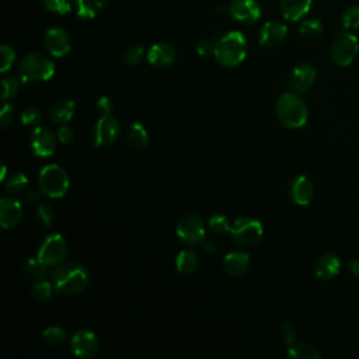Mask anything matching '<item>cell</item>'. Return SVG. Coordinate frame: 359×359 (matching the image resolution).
I'll list each match as a JSON object with an SVG mask.
<instances>
[{
    "label": "cell",
    "mask_w": 359,
    "mask_h": 359,
    "mask_svg": "<svg viewBox=\"0 0 359 359\" xmlns=\"http://www.w3.org/2000/svg\"><path fill=\"white\" fill-rule=\"evenodd\" d=\"M90 282L89 271L79 262H66L57 267L52 274V283L61 295H78Z\"/></svg>",
    "instance_id": "1"
},
{
    "label": "cell",
    "mask_w": 359,
    "mask_h": 359,
    "mask_svg": "<svg viewBox=\"0 0 359 359\" xmlns=\"http://www.w3.org/2000/svg\"><path fill=\"white\" fill-rule=\"evenodd\" d=\"M276 117L283 127L297 129L306 125L309 110L299 94L283 93L276 101Z\"/></svg>",
    "instance_id": "2"
},
{
    "label": "cell",
    "mask_w": 359,
    "mask_h": 359,
    "mask_svg": "<svg viewBox=\"0 0 359 359\" xmlns=\"http://www.w3.org/2000/svg\"><path fill=\"white\" fill-rule=\"evenodd\" d=\"M216 61L225 68L240 65L247 57V41L240 31H230L216 41Z\"/></svg>",
    "instance_id": "3"
},
{
    "label": "cell",
    "mask_w": 359,
    "mask_h": 359,
    "mask_svg": "<svg viewBox=\"0 0 359 359\" xmlns=\"http://www.w3.org/2000/svg\"><path fill=\"white\" fill-rule=\"evenodd\" d=\"M19 75L23 83L48 82L55 75V65L48 57L40 52H31L23 58L19 66Z\"/></svg>",
    "instance_id": "4"
},
{
    "label": "cell",
    "mask_w": 359,
    "mask_h": 359,
    "mask_svg": "<svg viewBox=\"0 0 359 359\" xmlns=\"http://www.w3.org/2000/svg\"><path fill=\"white\" fill-rule=\"evenodd\" d=\"M40 190L50 198L64 197L71 187V178L66 170L58 164H47L40 171Z\"/></svg>",
    "instance_id": "5"
},
{
    "label": "cell",
    "mask_w": 359,
    "mask_h": 359,
    "mask_svg": "<svg viewBox=\"0 0 359 359\" xmlns=\"http://www.w3.org/2000/svg\"><path fill=\"white\" fill-rule=\"evenodd\" d=\"M68 255V241L59 233L50 234L41 244L37 258L47 267H59Z\"/></svg>",
    "instance_id": "6"
},
{
    "label": "cell",
    "mask_w": 359,
    "mask_h": 359,
    "mask_svg": "<svg viewBox=\"0 0 359 359\" xmlns=\"http://www.w3.org/2000/svg\"><path fill=\"white\" fill-rule=\"evenodd\" d=\"M330 52L332 61L338 66H349L359 52V41L353 34L348 31L339 33L334 38Z\"/></svg>",
    "instance_id": "7"
},
{
    "label": "cell",
    "mask_w": 359,
    "mask_h": 359,
    "mask_svg": "<svg viewBox=\"0 0 359 359\" xmlns=\"http://www.w3.org/2000/svg\"><path fill=\"white\" fill-rule=\"evenodd\" d=\"M230 234L237 244L250 247L255 246L262 239L264 229L260 220L251 218H240L232 225Z\"/></svg>",
    "instance_id": "8"
},
{
    "label": "cell",
    "mask_w": 359,
    "mask_h": 359,
    "mask_svg": "<svg viewBox=\"0 0 359 359\" xmlns=\"http://www.w3.org/2000/svg\"><path fill=\"white\" fill-rule=\"evenodd\" d=\"M177 236L185 244H198L205 239V225L197 215H185L177 225Z\"/></svg>",
    "instance_id": "9"
},
{
    "label": "cell",
    "mask_w": 359,
    "mask_h": 359,
    "mask_svg": "<svg viewBox=\"0 0 359 359\" xmlns=\"http://www.w3.org/2000/svg\"><path fill=\"white\" fill-rule=\"evenodd\" d=\"M120 135V122L111 117H101L93 128V145L96 148H107L113 145Z\"/></svg>",
    "instance_id": "10"
},
{
    "label": "cell",
    "mask_w": 359,
    "mask_h": 359,
    "mask_svg": "<svg viewBox=\"0 0 359 359\" xmlns=\"http://www.w3.org/2000/svg\"><path fill=\"white\" fill-rule=\"evenodd\" d=\"M30 146L33 153L38 157H50L57 149V136L47 127H36L30 136Z\"/></svg>",
    "instance_id": "11"
},
{
    "label": "cell",
    "mask_w": 359,
    "mask_h": 359,
    "mask_svg": "<svg viewBox=\"0 0 359 359\" xmlns=\"http://www.w3.org/2000/svg\"><path fill=\"white\" fill-rule=\"evenodd\" d=\"M71 348L75 356L83 358V359H90L97 355L100 349V342L99 338L96 337L94 332L87 331V330H80L73 334L71 339Z\"/></svg>",
    "instance_id": "12"
},
{
    "label": "cell",
    "mask_w": 359,
    "mask_h": 359,
    "mask_svg": "<svg viewBox=\"0 0 359 359\" xmlns=\"http://www.w3.org/2000/svg\"><path fill=\"white\" fill-rule=\"evenodd\" d=\"M229 13L243 24H255L261 19V6L257 0H232Z\"/></svg>",
    "instance_id": "13"
},
{
    "label": "cell",
    "mask_w": 359,
    "mask_h": 359,
    "mask_svg": "<svg viewBox=\"0 0 359 359\" xmlns=\"http://www.w3.org/2000/svg\"><path fill=\"white\" fill-rule=\"evenodd\" d=\"M44 43H45L48 52L55 58H62V57L68 55L72 48L69 34L59 27L47 30L45 36H44Z\"/></svg>",
    "instance_id": "14"
},
{
    "label": "cell",
    "mask_w": 359,
    "mask_h": 359,
    "mask_svg": "<svg viewBox=\"0 0 359 359\" xmlns=\"http://www.w3.org/2000/svg\"><path fill=\"white\" fill-rule=\"evenodd\" d=\"M23 218V205L13 198H2L0 201V225L3 229L16 227Z\"/></svg>",
    "instance_id": "15"
},
{
    "label": "cell",
    "mask_w": 359,
    "mask_h": 359,
    "mask_svg": "<svg viewBox=\"0 0 359 359\" xmlns=\"http://www.w3.org/2000/svg\"><path fill=\"white\" fill-rule=\"evenodd\" d=\"M288 34V27L279 22H268L262 26L258 37V43L262 48L278 47Z\"/></svg>",
    "instance_id": "16"
},
{
    "label": "cell",
    "mask_w": 359,
    "mask_h": 359,
    "mask_svg": "<svg viewBox=\"0 0 359 359\" xmlns=\"http://www.w3.org/2000/svg\"><path fill=\"white\" fill-rule=\"evenodd\" d=\"M289 195L290 199L300 206H306L311 202L314 197V187L309 177L306 176H297L289 187Z\"/></svg>",
    "instance_id": "17"
},
{
    "label": "cell",
    "mask_w": 359,
    "mask_h": 359,
    "mask_svg": "<svg viewBox=\"0 0 359 359\" xmlns=\"http://www.w3.org/2000/svg\"><path fill=\"white\" fill-rule=\"evenodd\" d=\"M176 58H177L176 50L166 43L155 44L148 51V61L155 68H160V69L169 68L174 64Z\"/></svg>",
    "instance_id": "18"
},
{
    "label": "cell",
    "mask_w": 359,
    "mask_h": 359,
    "mask_svg": "<svg viewBox=\"0 0 359 359\" xmlns=\"http://www.w3.org/2000/svg\"><path fill=\"white\" fill-rule=\"evenodd\" d=\"M317 72L311 65L302 64L290 75V86L296 93H306L314 85Z\"/></svg>",
    "instance_id": "19"
},
{
    "label": "cell",
    "mask_w": 359,
    "mask_h": 359,
    "mask_svg": "<svg viewBox=\"0 0 359 359\" xmlns=\"http://www.w3.org/2000/svg\"><path fill=\"white\" fill-rule=\"evenodd\" d=\"M311 8V0H281V13L289 22L303 19Z\"/></svg>",
    "instance_id": "20"
},
{
    "label": "cell",
    "mask_w": 359,
    "mask_h": 359,
    "mask_svg": "<svg viewBox=\"0 0 359 359\" xmlns=\"http://www.w3.org/2000/svg\"><path fill=\"white\" fill-rule=\"evenodd\" d=\"M339 268H341V261L335 254H324L317 260L314 265V272L318 279L328 281L335 275H338Z\"/></svg>",
    "instance_id": "21"
},
{
    "label": "cell",
    "mask_w": 359,
    "mask_h": 359,
    "mask_svg": "<svg viewBox=\"0 0 359 359\" xmlns=\"http://www.w3.org/2000/svg\"><path fill=\"white\" fill-rule=\"evenodd\" d=\"M223 267L227 274L240 276L250 268V255L244 251H230L223 261Z\"/></svg>",
    "instance_id": "22"
},
{
    "label": "cell",
    "mask_w": 359,
    "mask_h": 359,
    "mask_svg": "<svg viewBox=\"0 0 359 359\" xmlns=\"http://www.w3.org/2000/svg\"><path fill=\"white\" fill-rule=\"evenodd\" d=\"M75 110H76L75 101L65 97L54 103V106L51 107L50 115H51V120L57 124H68L73 118Z\"/></svg>",
    "instance_id": "23"
},
{
    "label": "cell",
    "mask_w": 359,
    "mask_h": 359,
    "mask_svg": "<svg viewBox=\"0 0 359 359\" xmlns=\"http://www.w3.org/2000/svg\"><path fill=\"white\" fill-rule=\"evenodd\" d=\"M78 16L85 20L97 17L107 6V0H75Z\"/></svg>",
    "instance_id": "24"
},
{
    "label": "cell",
    "mask_w": 359,
    "mask_h": 359,
    "mask_svg": "<svg viewBox=\"0 0 359 359\" xmlns=\"http://www.w3.org/2000/svg\"><path fill=\"white\" fill-rule=\"evenodd\" d=\"M128 143L136 150H143L149 143V135L141 122H134L128 129Z\"/></svg>",
    "instance_id": "25"
},
{
    "label": "cell",
    "mask_w": 359,
    "mask_h": 359,
    "mask_svg": "<svg viewBox=\"0 0 359 359\" xmlns=\"http://www.w3.org/2000/svg\"><path fill=\"white\" fill-rule=\"evenodd\" d=\"M199 265V257L192 250L181 251L176 258V268L181 274H192Z\"/></svg>",
    "instance_id": "26"
},
{
    "label": "cell",
    "mask_w": 359,
    "mask_h": 359,
    "mask_svg": "<svg viewBox=\"0 0 359 359\" xmlns=\"http://www.w3.org/2000/svg\"><path fill=\"white\" fill-rule=\"evenodd\" d=\"M289 359H320L321 352L310 344H292L288 348Z\"/></svg>",
    "instance_id": "27"
},
{
    "label": "cell",
    "mask_w": 359,
    "mask_h": 359,
    "mask_svg": "<svg viewBox=\"0 0 359 359\" xmlns=\"http://www.w3.org/2000/svg\"><path fill=\"white\" fill-rule=\"evenodd\" d=\"M24 268H26V272L37 281L47 279V276H48V268L50 267L43 264L38 258H29L24 262Z\"/></svg>",
    "instance_id": "28"
},
{
    "label": "cell",
    "mask_w": 359,
    "mask_h": 359,
    "mask_svg": "<svg viewBox=\"0 0 359 359\" xmlns=\"http://www.w3.org/2000/svg\"><path fill=\"white\" fill-rule=\"evenodd\" d=\"M27 185H29V178L22 173H16V174L10 176L5 188L9 194L17 195V194H22L23 191H26Z\"/></svg>",
    "instance_id": "29"
},
{
    "label": "cell",
    "mask_w": 359,
    "mask_h": 359,
    "mask_svg": "<svg viewBox=\"0 0 359 359\" xmlns=\"http://www.w3.org/2000/svg\"><path fill=\"white\" fill-rule=\"evenodd\" d=\"M43 338L45 341V344L51 345V346H57L59 344H62L66 338V332L64 328L54 325V327H48L47 330H44L43 332Z\"/></svg>",
    "instance_id": "30"
},
{
    "label": "cell",
    "mask_w": 359,
    "mask_h": 359,
    "mask_svg": "<svg viewBox=\"0 0 359 359\" xmlns=\"http://www.w3.org/2000/svg\"><path fill=\"white\" fill-rule=\"evenodd\" d=\"M300 36L306 37V38H316L323 33V24L320 20L317 19H311V20H304L300 24L299 29Z\"/></svg>",
    "instance_id": "31"
},
{
    "label": "cell",
    "mask_w": 359,
    "mask_h": 359,
    "mask_svg": "<svg viewBox=\"0 0 359 359\" xmlns=\"http://www.w3.org/2000/svg\"><path fill=\"white\" fill-rule=\"evenodd\" d=\"M52 285L50 282H47L45 279L36 282L33 286V297L40 303L48 302L52 296Z\"/></svg>",
    "instance_id": "32"
},
{
    "label": "cell",
    "mask_w": 359,
    "mask_h": 359,
    "mask_svg": "<svg viewBox=\"0 0 359 359\" xmlns=\"http://www.w3.org/2000/svg\"><path fill=\"white\" fill-rule=\"evenodd\" d=\"M208 226H209L211 232H213L216 234L230 232V229H232V223L229 222V219L225 215H213L212 218H209Z\"/></svg>",
    "instance_id": "33"
},
{
    "label": "cell",
    "mask_w": 359,
    "mask_h": 359,
    "mask_svg": "<svg viewBox=\"0 0 359 359\" xmlns=\"http://www.w3.org/2000/svg\"><path fill=\"white\" fill-rule=\"evenodd\" d=\"M342 26L346 30H359V6H352L344 12Z\"/></svg>",
    "instance_id": "34"
},
{
    "label": "cell",
    "mask_w": 359,
    "mask_h": 359,
    "mask_svg": "<svg viewBox=\"0 0 359 359\" xmlns=\"http://www.w3.org/2000/svg\"><path fill=\"white\" fill-rule=\"evenodd\" d=\"M143 55H145V50L143 47L138 45V44H134V45H129L125 52H124V61L128 64V65H138L142 59H143Z\"/></svg>",
    "instance_id": "35"
},
{
    "label": "cell",
    "mask_w": 359,
    "mask_h": 359,
    "mask_svg": "<svg viewBox=\"0 0 359 359\" xmlns=\"http://www.w3.org/2000/svg\"><path fill=\"white\" fill-rule=\"evenodd\" d=\"M37 219L43 227H50L55 219V212L50 205L41 204L37 208Z\"/></svg>",
    "instance_id": "36"
},
{
    "label": "cell",
    "mask_w": 359,
    "mask_h": 359,
    "mask_svg": "<svg viewBox=\"0 0 359 359\" xmlns=\"http://www.w3.org/2000/svg\"><path fill=\"white\" fill-rule=\"evenodd\" d=\"M2 86H3V92H2L3 101L13 99L20 90V82L15 78H5L2 82Z\"/></svg>",
    "instance_id": "37"
},
{
    "label": "cell",
    "mask_w": 359,
    "mask_h": 359,
    "mask_svg": "<svg viewBox=\"0 0 359 359\" xmlns=\"http://www.w3.org/2000/svg\"><path fill=\"white\" fill-rule=\"evenodd\" d=\"M41 2L50 12L58 15H66L72 9L68 0H41Z\"/></svg>",
    "instance_id": "38"
},
{
    "label": "cell",
    "mask_w": 359,
    "mask_h": 359,
    "mask_svg": "<svg viewBox=\"0 0 359 359\" xmlns=\"http://www.w3.org/2000/svg\"><path fill=\"white\" fill-rule=\"evenodd\" d=\"M0 52H2V65H0V72L5 73L13 66V64L16 61V52L9 45L0 47Z\"/></svg>",
    "instance_id": "39"
},
{
    "label": "cell",
    "mask_w": 359,
    "mask_h": 359,
    "mask_svg": "<svg viewBox=\"0 0 359 359\" xmlns=\"http://www.w3.org/2000/svg\"><path fill=\"white\" fill-rule=\"evenodd\" d=\"M43 120V115L40 113V110L34 108V107H30L27 110L23 111L22 114V124L26 125V127H38L40 122Z\"/></svg>",
    "instance_id": "40"
},
{
    "label": "cell",
    "mask_w": 359,
    "mask_h": 359,
    "mask_svg": "<svg viewBox=\"0 0 359 359\" xmlns=\"http://www.w3.org/2000/svg\"><path fill=\"white\" fill-rule=\"evenodd\" d=\"M279 332H281V338H282V341H283L285 344H288V345L295 344L296 337H297V331H296L295 325H293L290 321H285V323L281 325Z\"/></svg>",
    "instance_id": "41"
},
{
    "label": "cell",
    "mask_w": 359,
    "mask_h": 359,
    "mask_svg": "<svg viewBox=\"0 0 359 359\" xmlns=\"http://www.w3.org/2000/svg\"><path fill=\"white\" fill-rule=\"evenodd\" d=\"M13 120H15V107L9 103H5L2 111H0V125H2V128H8L13 124Z\"/></svg>",
    "instance_id": "42"
},
{
    "label": "cell",
    "mask_w": 359,
    "mask_h": 359,
    "mask_svg": "<svg viewBox=\"0 0 359 359\" xmlns=\"http://www.w3.org/2000/svg\"><path fill=\"white\" fill-rule=\"evenodd\" d=\"M215 50H216V43L212 40H202L197 47L198 55L205 57V58L215 55Z\"/></svg>",
    "instance_id": "43"
},
{
    "label": "cell",
    "mask_w": 359,
    "mask_h": 359,
    "mask_svg": "<svg viewBox=\"0 0 359 359\" xmlns=\"http://www.w3.org/2000/svg\"><path fill=\"white\" fill-rule=\"evenodd\" d=\"M96 108L101 114V117L110 115L113 113V110H114V103H113V100L110 97L104 96V97L99 99V101L96 104Z\"/></svg>",
    "instance_id": "44"
},
{
    "label": "cell",
    "mask_w": 359,
    "mask_h": 359,
    "mask_svg": "<svg viewBox=\"0 0 359 359\" xmlns=\"http://www.w3.org/2000/svg\"><path fill=\"white\" fill-rule=\"evenodd\" d=\"M58 139L61 141V143L64 145H71L75 141V132L71 127L68 125H62L58 129Z\"/></svg>",
    "instance_id": "45"
},
{
    "label": "cell",
    "mask_w": 359,
    "mask_h": 359,
    "mask_svg": "<svg viewBox=\"0 0 359 359\" xmlns=\"http://www.w3.org/2000/svg\"><path fill=\"white\" fill-rule=\"evenodd\" d=\"M202 247L206 253H216L218 251V243L209 239H204L202 240Z\"/></svg>",
    "instance_id": "46"
},
{
    "label": "cell",
    "mask_w": 359,
    "mask_h": 359,
    "mask_svg": "<svg viewBox=\"0 0 359 359\" xmlns=\"http://www.w3.org/2000/svg\"><path fill=\"white\" fill-rule=\"evenodd\" d=\"M41 190H31V191H29L27 194H26V201L29 202V204H34V202H38V199H40V197H41Z\"/></svg>",
    "instance_id": "47"
},
{
    "label": "cell",
    "mask_w": 359,
    "mask_h": 359,
    "mask_svg": "<svg viewBox=\"0 0 359 359\" xmlns=\"http://www.w3.org/2000/svg\"><path fill=\"white\" fill-rule=\"evenodd\" d=\"M348 269H349V272H351L353 276L359 278V258L351 261L349 265H348Z\"/></svg>",
    "instance_id": "48"
}]
</instances>
